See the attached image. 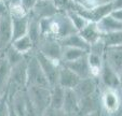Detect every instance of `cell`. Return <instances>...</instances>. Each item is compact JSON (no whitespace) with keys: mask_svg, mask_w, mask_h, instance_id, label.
Returning a JSON list of instances; mask_svg holds the SVG:
<instances>
[{"mask_svg":"<svg viewBox=\"0 0 122 116\" xmlns=\"http://www.w3.org/2000/svg\"><path fill=\"white\" fill-rule=\"evenodd\" d=\"M41 37L52 38L61 41L67 37L77 33V30L72 26L67 13L58 12L52 17L44 18L39 22Z\"/></svg>","mask_w":122,"mask_h":116,"instance_id":"1","label":"cell"},{"mask_svg":"<svg viewBox=\"0 0 122 116\" xmlns=\"http://www.w3.org/2000/svg\"><path fill=\"white\" fill-rule=\"evenodd\" d=\"M29 57V56H28ZM28 57L19 65L12 67L11 72H10L9 83H8V88L5 97L7 99L12 98L14 95L22 91H26L27 88V61Z\"/></svg>","mask_w":122,"mask_h":116,"instance_id":"2","label":"cell"},{"mask_svg":"<svg viewBox=\"0 0 122 116\" xmlns=\"http://www.w3.org/2000/svg\"><path fill=\"white\" fill-rule=\"evenodd\" d=\"M26 95L39 116L50 107V88L29 86L26 88Z\"/></svg>","mask_w":122,"mask_h":116,"instance_id":"3","label":"cell"},{"mask_svg":"<svg viewBox=\"0 0 122 116\" xmlns=\"http://www.w3.org/2000/svg\"><path fill=\"white\" fill-rule=\"evenodd\" d=\"M62 51L63 47L60 41L52 38H44V37H41L35 47V53H39L44 57L58 64H61L62 61Z\"/></svg>","mask_w":122,"mask_h":116,"instance_id":"4","label":"cell"},{"mask_svg":"<svg viewBox=\"0 0 122 116\" xmlns=\"http://www.w3.org/2000/svg\"><path fill=\"white\" fill-rule=\"evenodd\" d=\"M101 87V86H99ZM122 103V95L119 89L101 87V107L106 115H112Z\"/></svg>","mask_w":122,"mask_h":116,"instance_id":"5","label":"cell"},{"mask_svg":"<svg viewBox=\"0 0 122 116\" xmlns=\"http://www.w3.org/2000/svg\"><path fill=\"white\" fill-rule=\"evenodd\" d=\"M29 86L51 88L46 75L34 54L28 57L27 61V87Z\"/></svg>","mask_w":122,"mask_h":116,"instance_id":"6","label":"cell"},{"mask_svg":"<svg viewBox=\"0 0 122 116\" xmlns=\"http://www.w3.org/2000/svg\"><path fill=\"white\" fill-rule=\"evenodd\" d=\"M34 55H35V57H36L37 61L39 62L40 67H41L42 71H43L44 75H46V80H48V83H49V85H50V87H53V86H55V85H57L61 64L49 59V58L44 57L43 55L39 54V53H35Z\"/></svg>","mask_w":122,"mask_h":116,"instance_id":"7","label":"cell"},{"mask_svg":"<svg viewBox=\"0 0 122 116\" xmlns=\"http://www.w3.org/2000/svg\"><path fill=\"white\" fill-rule=\"evenodd\" d=\"M58 13L57 8L55 7L54 1L51 0H36L32 11L28 14L29 17H32L37 21H41L44 18H49Z\"/></svg>","mask_w":122,"mask_h":116,"instance_id":"8","label":"cell"},{"mask_svg":"<svg viewBox=\"0 0 122 116\" xmlns=\"http://www.w3.org/2000/svg\"><path fill=\"white\" fill-rule=\"evenodd\" d=\"M99 89L101 87H99L98 80L94 77H89V79L80 80L79 84L75 87L74 91L78 97V100H82L98 93Z\"/></svg>","mask_w":122,"mask_h":116,"instance_id":"9","label":"cell"},{"mask_svg":"<svg viewBox=\"0 0 122 116\" xmlns=\"http://www.w3.org/2000/svg\"><path fill=\"white\" fill-rule=\"evenodd\" d=\"M104 62L116 73L122 72V46L106 47L104 54Z\"/></svg>","mask_w":122,"mask_h":116,"instance_id":"10","label":"cell"},{"mask_svg":"<svg viewBox=\"0 0 122 116\" xmlns=\"http://www.w3.org/2000/svg\"><path fill=\"white\" fill-rule=\"evenodd\" d=\"M12 44V22L11 16L0 18V54H3Z\"/></svg>","mask_w":122,"mask_h":116,"instance_id":"11","label":"cell"},{"mask_svg":"<svg viewBox=\"0 0 122 116\" xmlns=\"http://www.w3.org/2000/svg\"><path fill=\"white\" fill-rule=\"evenodd\" d=\"M99 86L104 88H112L119 89V74L116 73L112 69H110L105 62L103 65V68L101 70L98 76Z\"/></svg>","mask_w":122,"mask_h":116,"instance_id":"12","label":"cell"},{"mask_svg":"<svg viewBox=\"0 0 122 116\" xmlns=\"http://www.w3.org/2000/svg\"><path fill=\"white\" fill-rule=\"evenodd\" d=\"M79 82H80V79L71 70H69L65 66L61 65L60 73H58V81H57L58 86L64 88L65 90H67V89H72L74 90L75 87L79 84Z\"/></svg>","mask_w":122,"mask_h":116,"instance_id":"13","label":"cell"},{"mask_svg":"<svg viewBox=\"0 0 122 116\" xmlns=\"http://www.w3.org/2000/svg\"><path fill=\"white\" fill-rule=\"evenodd\" d=\"M86 56L82 57V58L76 60V61L67 62V64H62V65L65 66L66 68H68L69 70H71L80 80L89 79V77H92V75H91V70H90V66H89Z\"/></svg>","mask_w":122,"mask_h":116,"instance_id":"14","label":"cell"},{"mask_svg":"<svg viewBox=\"0 0 122 116\" xmlns=\"http://www.w3.org/2000/svg\"><path fill=\"white\" fill-rule=\"evenodd\" d=\"M63 111L66 115H76L80 114L79 111V100L77 95L72 89L65 90L64 103H63Z\"/></svg>","mask_w":122,"mask_h":116,"instance_id":"15","label":"cell"},{"mask_svg":"<svg viewBox=\"0 0 122 116\" xmlns=\"http://www.w3.org/2000/svg\"><path fill=\"white\" fill-rule=\"evenodd\" d=\"M78 33L89 45H92V44L101 41L102 37H103L96 23H88V25Z\"/></svg>","mask_w":122,"mask_h":116,"instance_id":"16","label":"cell"},{"mask_svg":"<svg viewBox=\"0 0 122 116\" xmlns=\"http://www.w3.org/2000/svg\"><path fill=\"white\" fill-rule=\"evenodd\" d=\"M98 26L99 31L102 34H108V33H113V32L122 31V22L118 21L117 18L113 16L108 15L106 17H104L102 21L96 23Z\"/></svg>","mask_w":122,"mask_h":116,"instance_id":"17","label":"cell"},{"mask_svg":"<svg viewBox=\"0 0 122 116\" xmlns=\"http://www.w3.org/2000/svg\"><path fill=\"white\" fill-rule=\"evenodd\" d=\"M10 72H11V67L5 60V56L0 54V98L5 97Z\"/></svg>","mask_w":122,"mask_h":116,"instance_id":"18","label":"cell"},{"mask_svg":"<svg viewBox=\"0 0 122 116\" xmlns=\"http://www.w3.org/2000/svg\"><path fill=\"white\" fill-rule=\"evenodd\" d=\"M12 22V42L27 34L28 30V16L14 18L11 17Z\"/></svg>","mask_w":122,"mask_h":116,"instance_id":"19","label":"cell"},{"mask_svg":"<svg viewBox=\"0 0 122 116\" xmlns=\"http://www.w3.org/2000/svg\"><path fill=\"white\" fill-rule=\"evenodd\" d=\"M60 43H61V45H62V47L79 48V50L85 51V52H89V48H90V45L81 38L78 32L67 37V38L63 39V40H61Z\"/></svg>","mask_w":122,"mask_h":116,"instance_id":"20","label":"cell"},{"mask_svg":"<svg viewBox=\"0 0 122 116\" xmlns=\"http://www.w3.org/2000/svg\"><path fill=\"white\" fill-rule=\"evenodd\" d=\"M11 45L17 52L23 54L24 56H29V55L35 54V45L27 34L17 39V40H15L14 42H12Z\"/></svg>","mask_w":122,"mask_h":116,"instance_id":"21","label":"cell"},{"mask_svg":"<svg viewBox=\"0 0 122 116\" xmlns=\"http://www.w3.org/2000/svg\"><path fill=\"white\" fill-rule=\"evenodd\" d=\"M65 97V89L62 88L58 85L51 87L50 88V107L57 110L63 109Z\"/></svg>","mask_w":122,"mask_h":116,"instance_id":"22","label":"cell"},{"mask_svg":"<svg viewBox=\"0 0 122 116\" xmlns=\"http://www.w3.org/2000/svg\"><path fill=\"white\" fill-rule=\"evenodd\" d=\"M88 55V52L79 48H72V47H63L62 51V64H67V62H72L80 59L82 57H85Z\"/></svg>","mask_w":122,"mask_h":116,"instance_id":"23","label":"cell"},{"mask_svg":"<svg viewBox=\"0 0 122 116\" xmlns=\"http://www.w3.org/2000/svg\"><path fill=\"white\" fill-rule=\"evenodd\" d=\"M27 36L30 38L32 41L35 47L41 39V31H40V24L39 21L35 19L32 17L28 16V30H27Z\"/></svg>","mask_w":122,"mask_h":116,"instance_id":"24","label":"cell"},{"mask_svg":"<svg viewBox=\"0 0 122 116\" xmlns=\"http://www.w3.org/2000/svg\"><path fill=\"white\" fill-rule=\"evenodd\" d=\"M2 55L5 56V60L8 61V64H9V66L11 67V68L14 66H16V65H19L20 62H22L24 59H25L26 57H28V56H24L23 54L17 52L12 45L10 46V47H8Z\"/></svg>","mask_w":122,"mask_h":116,"instance_id":"25","label":"cell"},{"mask_svg":"<svg viewBox=\"0 0 122 116\" xmlns=\"http://www.w3.org/2000/svg\"><path fill=\"white\" fill-rule=\"evenodd\" d=\"M102 41L105 43L106 47H117V46H122V31L104 34V36L102 37Z\"/></svg>","mask_w":122,"mask_h":116,"instance_id":"26","label":"cell"},{"mask_svg":"<svg viewBox=\"0 0 122 116\" xmlns=\"http://www.w3.org/2000/svg\"><path fill=\"white\" fill-rule=\"evenodd\" d=\"M8 5H9V13L11 17L19 18V17H26L28 16V13L24 10L23 5H22L21 0H16V1H8Z\"/></svg>","mask_w":122,"mask_h":116,"instance_id":"27","label":"cell"},{"mask_svg":"<svg viewBox=\"0 0 122 116\" xmlns=\"http://www.w3.org/2000/svg\"><path fill=\"white\" fill-rule=\"evenodd\" d=\"M67 15H68L69 19L71 22L72 26L75 27V29L77 30V32L81 31L85 26L88 25L89 22L85 19L83 16H81L79 13H77L76 11H69L67 12Z\"/></svg>","mask_w":122,"mask_h":116,"instance_id":"28","label":"cell"},{"mask_svg":"<svg viewBox=\"0 0 122 116\" xmlns=\"http://www.w3.org/2000/svg\"><path fill=\"white\" fill-rule=\"evenodd\" d=\"M0 116H9V103L7 97L0 98Z\"/></svg>","mask_w":122,"mask_h":116,"instance_id":"29","label":"cell"},{"mask_svg":"<svg viewBox=\"0 0 122 116\" xmlns=\"http://www.w3.org/2000/svg\"><path fill=\"white\" fill-rule=\"evenodd\" d=\"M40 116H66V114L64 113L63 110H57L49 107Z\"/></svg>","mask_w":122,"mask_h":116,"instance_id":"30","label":"cell"},{"mask_svg":"<svg viewBox=\"0 0 122 116\" xmlns=\"http://www.w3.org/2000/svg\"><path fill=\"white\" fill-rule=\"evenodd\" d=\"M8 15H10L8 1H3V0H0V18L5 17V16H8Z\"/></svg>","mask_w":122,"mask_h":116,"instance_id":"31","label":"cell"},{"mask_svg":"<svg viewBox=\"0 0 122 116\" xmlns=\"http://www.w3.org/2000/svg\"><path fill=\"white\" fill-rule=\"evenodd\" d=\"M35 5H36V0H22V5H23L24 10H25L28 14L32 11Z\"/></svg>","mask_w":122,"mask_h":116,"instance_id":"32","label":"cell"},{"mask_svg":"<svg viewBox=\"0 0 122 116\" xmlns=\"http://www.w3.org/2000/svg\"><path fill=\"white\" fill-rule=\"evenodd\" d=\"M26 116H39L38 113L35 111V109L32 107V105L30 104V102L28 101L27 98V110H26Z\"/></svg>","mask_w":122,"mask_h":116,"instance_id":"33","label":"cell"},{"mask_svg":"<svg viewBox=\"0 0 122 116\" xmlns=\"http://www.w3.org/2000/svg\"><path fill=\"white\" fill-rule=\"evenodd\" d=\"M111 16H113L115 18H117L118 21H120V22H122V9H120V10H116V11H113L112 13L110 14Z\"/></svg>","mask_w":122,"mask_h":116,"instance_id":"34","label":"cell"},{"mask_svg":"<svg viewBox=\"0 0 122 116\" xmlns=\"http://www.w3.org/2000/svg\"><path fill=\"white\" fill-rule=\"evenodd\" d=\"M121 95H122V93H121ZM110 116H122V103H121V105H120V107L118 109V111L116 112V113H113L112 115H110Z\"/></svg>","mask_w":122,"mask_h":116,"instance_id":"35","label":"cell"},{"mask_svg":"<svg viewBox=\"0 0 122 116\" xmlns=\"http://www.w3.org/2000/svg\"><path fill=\"white\" fill-rule=\"evenodd\" d=\"M85 116H103V113L102 111H98V112H94V113H91V114H88Z\"/></svg>","mask_w":122,"mask_h":116,"instance_id":"36","label":"cell"},{"mask_svg":"<svg viewBox=\"0 0 122 116\" xmlns=\"http://www.w3.org/2000/svg\"><path fill=\"white\" fill-rule=\"evenodd\" d=\"M9 116H16L15 114H14V112L10 109V107H9Z\"/></svg>","mask_w":122,"mask_h":116,"instance_id":"37","label":"cell"},{"mask_svg":"<svg viewBox=\"0 0 122 116\" xmlns=\"http://www.w3.org/2000/svg\"><path fill=\"white\" fill-rule=\"evenodd\" d=\"M66 116H81L80 114H76V115H66Z\"/></svg>","mask_w":122,"mask_h":116,"instance_id":"38","label":"cell"}]
</instances>
